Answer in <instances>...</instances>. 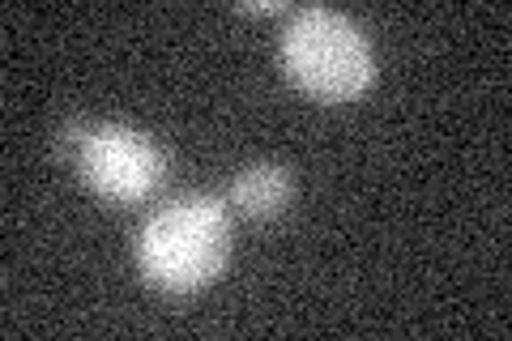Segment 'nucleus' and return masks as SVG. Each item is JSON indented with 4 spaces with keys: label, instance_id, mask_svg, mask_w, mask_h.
I'll list each match as a JSON object with an SVG mask.
<instances>
[{
    "label": "nucleus",
    "instance_id": "f03ea898",
    "mask_svg": "<svg viewBox=\"0 0 512 341\" xmlns=\"http://www.w3.org/2000/svg\"><path fill=\"white\" fill-rule=\"evenodd\" d=\"M282 64L320 103H346L372 86L376 56L363 26L338 9H295L282 30Z\"/></svg>",
    "mask_w": 512,
    "mask_h": 341
},
{
    "label": "nucleus",
    "instance_id": "7ed1b4c3",
    "mask_svg": "<svg viewBox=\"0 0 512 341\" xmlns=\"http://www.w3.org/2000/svg\"><path fill=\"white\" fill-rule=\"evenodd\" d=\"M77 167H82V180L99 192V197L133 205V201H146L150 192L163 184L167 154L158 150V141L150 133H141V128L94 124L82 137Z\"/></svg>",
    "mask_w": 512,
    "mask_h": 341
},
{
    "label": "nucleus",
    "instance_id": "20e7f679",
    "mask_svg": "<svg viewBox=\"0 0 512 341\" xmlns=\"http://www.w3.org/2000/svg\"><path fill=\"white\" fill-rule=\"evenodd\" d=\"M295 197V180L291 171L278 167V162H256V167H244L231 184V205L248 218H274L282 214Z\"/></svg>",
    "mask_w": 512,
    "mask_h": 341
},
{
    "label": "nucleus",
    "instance_id": "f257e3e1",
    "mask_svg": "<svg viewBox=\"0 0 512 341\" xmlns=\"http://www.w3.org/2000/svg\"><path fill=\"white\" fill-rule=\"evenodd\" d=\"M231 256V214L218 197L192 192L167 201L141 226L137 261L146 278L163 290L210 286Z\"/></svg>",
    "mask_w": 512,
    "mask_h": 341
}]
</instances>
